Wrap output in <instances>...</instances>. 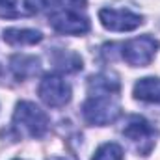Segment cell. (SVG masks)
<instances>
[{
    "label": "cell",
    "mask_w": 160,
    "mask_h": 160,
    "mask_svg": "<svg viewBox=\"0 0 160 160\" xmlns=\"http://www.w3.org/2000/svg\"><path fill=\"white\" fill-rule=\"evenodd\" d=\"M48 116L32 101H19L13 110L11 118V128L17 136L26 138H43L48 130Z\"/></svg>",
    "instance_id": "6da1fadb"
},
{
    "label": "cell",
    "mask_w": 160,
    "mask_h": 160,
    "mask_svg": "<svg viewBox=\"0 0 160 160\" xmlns=\"http://www.w3.org/2000/svg\"><path fill=\"white\" fill-rule=\"evenodd\" d=\"M82 116L89 125L106 127L116 123L121 116L118 95H89L82 104Z\"/></svg>",
    "instance_id": "7a4b0ae2"
},
{
    "label": "cell",
    "mask_w": 160,
    "mask_h": 160,
    "mask_svg": "<svg viewBox=\"0 0 160 160\" xmlns=\"http://www.w3.org/2000/svg\"><path fill=\"white\" fill-rule=\"evenodd\" d=\"M121 134L136 147L140 155H149L157 142V130L155 127L142 116H128L121 128Z\"/></svg>",
    "instance_id": "3957f363"
},
{
    "label": "cell",
    "mask_w": 160,
    "mask_h": 160,
    "mask_svg": "<svg viewBox=\"0 0 160 160\" xmlns=\"http://www.w3.org/2000/svg\"><path fill=\"white\" fill-rule=\"evenodd\" d=\"M158 48L160 41L145 34V36H138V38L125 41L121 45V58L132 67H145L155 60Z\"/></svg>",
    "instance_id": "277c9868"
},
{
    "label": "cell",
    "mask_w": 160,
    "mask_h": 160,
    "mask_svg": "<svg viewBox=\"0 0 160 160\" xmlns=\"http://www.w3.org/2000/svg\"><path fill=\"white\" fill-rule=\"evenodd\" d=\"M38 93H39L41 101L50 108H63L65 104H69V101L73 97L71 84L58 73L45 75L39 82Z\"/></svg>",
    "instance_id": "5b68a950"
},
{
    "label": "cell",
    "mask_w": 160,
    "mask_h": 160,
    "mask_svg": "<svg viewBox=\"0 0 160 160\" xmlns=\"http://www.w3.org/2000/svg\"><path fill=\"white\" fill-rule=\"evenodd\" d=\"M48 24L65 36H82L89 32V19L77 9L69 8H54L52 13L48 15Z\"/></svg>",
    "instance_id": "8992f818"
},
{
    "label": "cell",
    "mask_w": 160,
    "mask_h": 160,
    "mask_svg": "<svg viewBox=\"0 0 160 160\" xmlns=\"http://www.w3.org/2000/svg\"><path fill=\"white\" fill-rule=\"evenodd\" d=\"M101 24L110 32H132L143 24V17L125 8H102L99 11Z\"/></svg>",
    "instance_id": "52a82bcc"
},
{
    "label": "cell",
    "mask_w": 160,
    "mask_h": 160,
    "mask_svg": "<svg viewBox=\"0 0 160 160\" xmlns=\"http://www.w3.org/2000/svg\"><path fill=\"white\" fill-rule=\"evenodd\" d=\"M9 71L17 80H26L39 75L41 62L32 54H13L9 58Z\"/></svg>",
    "instance_id": "ba28073f"
},
{
    "label": "cell",
    "mask_w": 160,
    "mask_h": 160,
    "mask_svg": "<svg viewBox=\"0 0 160 160\" xmlns=\"http://www.w3.org/2000/svg\"><path fill=\"white\" fill-rule=\"evenodd\" d=\"M119 91V78L110 71L97 73V75L89 77V80H88V93L89 95H118Z\"/></svg>",
    "instance_id": "9c48e42d"
},
{
    "label": "cell",
    "mask_w": 160,
    "mask_h": 160,
    "mask_svg": "<svg viewBox=\"0 0 160 160\" xmlns=\"http://www.w3.org/2000/svg\"><path fill=\"white\" fill-rule=\"evenodd\" d=\"M132 95H134L136 101L160 104V78L158 77H143V78H140L132 88Z\"/></svg>",
    "instance_id": "30bf717a"
},
{
    "label": "cell",
    "mask_w": 160,
    "mask_h": 160,
    "mask_svg": "<svg viewBox=\"0 0 160 160\" xmlns=\"http://www.w3.org/2000/svg\"><path fill=\"white\" fill-rule=\"evenodd\" d=\"M2 38L11 47H30V45L41 43L43 34L39 30H32V28H6L2 32Z\"/></svg>",
    "instance_id": "8fae6325"
},
{
    "label": "cell",
    "mask_w": 160,
    "mask_h": 160,
    "mask_svg": "<svg viewBox=\"0 0 160 160\" xmlns=\"http://www.w3.org/2000/svg\"><path fill=\"white\" fill-rule=\"evenodd\" d=\"M50 60H52L54 67L62 73H77L82 69V58L73 50L54 48L50 52Z\"/></svg>",
    "instance_id": "7c38bea8"
},
{
    "label": "cell",
    "mask_w": 160,
    "mask_h": 160,
    "mask_svg": "<svg viewBox=\"0 0 160 160\" xmlns=\"http://www.w3.org/2000/svg\"><path fill=\"white\" fill-rule=\"evenodd\" d=\"M91 160H123V147L119 143H114V142L102 143L95 151Z\"/></svg>",
    "instance_id": "4fadbf2b"
},
{
    "label": "cell",
    "mask_w": 160,
    "mask_h": 160,
    "mask_svg": "<svg viewBox=\"0 0 160 160\" xmlns=\"http://www.w3.org/2000/svg\"><path fill=\"white\" fill-rule=\"evenodd\" d=\"M22 6H24L26 13L38 15V13H43V11L54 9L58 6V0H22Z\"/></svg>",
    "instance_id": "5bb4252c"
},
{
    "label": "cell",
    "mask_w": 160,
    "mask_h": 160,
    "mask_svg": "<svg viewBox=\"0 0 160 160\" xmlns=\"http://www.w3.org/2000/svg\"><path fill=\"white\" fill-rule=\"evenodd\" d=\"M17 4H19V0H0V17H6V19L17 17L19 15Z\"/></svg>",
    "instance_id": "9a60e30c"
},
{
    "label": "cell",
    "mask_w": 160,
    "mask_h": 160,
    "mask_svg": "<svg viewBox=\"0 0 160 160\" xmlns=\"http://www.w3.org/2000/svg\"><path fill=\"white\" fill-rule=\"evenodd\" d=\"M88 0H62V6L63 8H69V9H77V11H82L86 8Z\"/></svg>",
    "instance_id": "2e32d148"
},
{
    "label": "cell",
    "mask_w": 160,
    "mask_h": 160,
    "mask_svg": "<svg viewBox=\"0 0 160 160\" xmlns=\"http://www.w3.org/2000/svg\"><path fill=\"white\" fill-rule=\"evenodd\" d=\"M47 160H73V158H69V157H50Z\"/></svg>",
    "instance_id": "e0dca14e"
},
{
    "label": "cell",
    "mask_w": 160,
    "mask_h": 160,
    "mask_svg": "<svg viewBox=\"0 0 160 160\" xmlns=\"http://www.w3.org/2000/svg\"><path fill=\"white\" fill-rule=\"evenodd\" d=\"M4 77V69H2V65H0V78Z\"/></svg>",
    "instance_id": "ac0fdd59"
}]
</instances>
